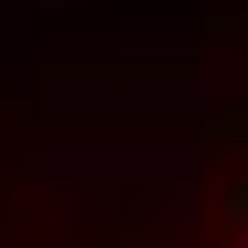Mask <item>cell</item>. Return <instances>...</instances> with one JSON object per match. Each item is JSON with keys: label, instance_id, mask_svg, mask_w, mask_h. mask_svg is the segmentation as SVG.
Segmentation results:
<instances>
[{"label": "cell", "instance_id": "obj_1", "mask_svg": "<svg viewBox=\"0 0 248 248\" xmlns=\"http://www.w3.org/2000/svg\"><path fill=\"white\" fill-rule=\"evenodd\" d=\"M205 248H248V97L216 119V173H205Z\"/></svg>", "mask_w": 248, "mask_h": 248}]
</instances>
